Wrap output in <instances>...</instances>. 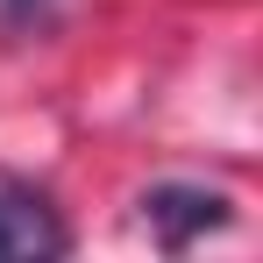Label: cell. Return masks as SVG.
Wrapping results in <instances>:
<instances>
[{
  "label": "cell",
  "instance_id": "obj_2",
  "mask_svg": "<svg viewBox=\"0 0 263 263\" xmlns=\"http://www.w3.org/2000/svg\"><path fill=\"white\" fill-rule=\"evenodd\" d=\"M71 249V235H64V220L50 206L43 192H0V263H50Z\"/></svg>",
  "mask_w": 263,
  "mask_h": 263
},
{
  "label": "cell",
  "instance_id": "obj_1",
  "mask_svg": "<svg viewBox=\"0 0 263 263\" xmlns=\"http://www.w3.org/2000/svg\"><path fill=\"white\" fill-rule=\"evenodd\" d=\"M142 220L157 228L164 249H192L199 235L228 228V192H206V185H149L142 192Z\"/></svg>",
  "mask_w": 263,
  "mask_h": 263
}]
</instances>
